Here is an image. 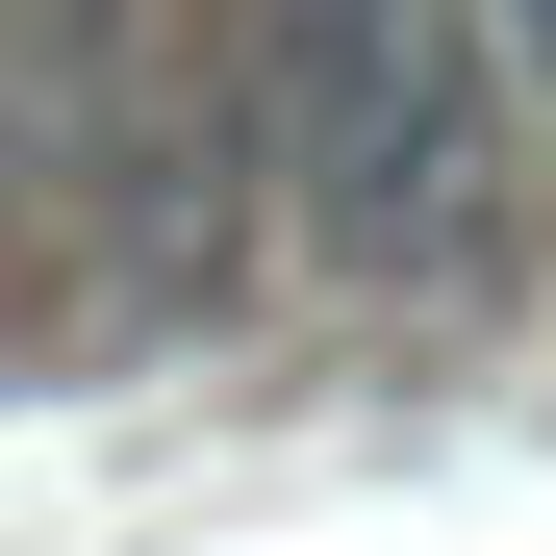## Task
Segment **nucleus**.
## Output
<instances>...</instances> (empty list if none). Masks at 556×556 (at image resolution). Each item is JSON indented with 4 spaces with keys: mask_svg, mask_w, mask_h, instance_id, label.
Returning a JSON list of instances; mask_svg holds the SVG:
<instances>
[{
    "mask_svg": "<svg viewBox=\"0 0 556 556\" xmlns=\"http://www.w3.org/2000/svg\"><path fill=\"white\" fill-rule=\"evenodd\" d=\"M253 127H278V253L380 278V304H481L531 253V26L506 0H228Z\"/></svg>",
    "mask_w": 556,
    "mask_h": 556,
    "instance_id": "nucleus-1",
    "label": "nucleus"
}]
</instances>
